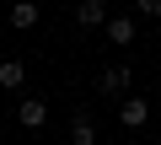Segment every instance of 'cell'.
<instances>
[{
  "label": "cell",
  "instance_id": "cell-7",
  "mask_svg": "<svg viewBox=\"0 0 161 145\" xmlns=\"http://www.w3.org/2000/svg\"><path fill=\"white\" fill-rule=\"evenodd\" d=\"M75 22L80 27H102L108 22V6H102V0H80V6H75Z\"/></svg>",
  "mask_w": 161,
  "mask_h": 145
},
{
  "label": "cell",
  "instance_id": "cell-1",
  "mask_svg": "<svg viewBox=\"0 0 161 145\" xmlns=\"http://www.w3.org/2000/svg\"><path fill=\"white\" fill-rule=\"evenodd\" d=\"M97 92H102L108 102H124V97H129V64H108L102 75H97Z\"/></svg>",
  "mask_w": 161,
  "mask_h": 145
},
{
  "label": "cell",
  "instance_id": "cell-2",
  "mask_svg": "<svg viewBox=\"0 0 161 145\" xmlns=\"http://www.w3.org/2000/svg\"><path fill=\"white\" fill-rule=\"evenodd\" d=\"M145 118H150V102L145 97H124L118 102V124L124 129H145Z\"/></svg>",
  "mask_w": 161,
  "mask_h": 145
},
{
  "label": "cell",
  "instance_id": "cell-8",
  "mask_svg": "<svg viewBox=\"0 0 161 145\" xmlns=\"http://www.w3.org/2000/svg\"><path fill=\"white\" fill-rule=\"evenodd\" d=\"M32 22H38V6H32V0L11 6V27H32Z\"/></svg>",
  "mask_w": 161,
  "mask_h": 145
},
{
  "label": "cell",
  "instance_id": "cell-4",
  "mask_svg": "<svg viewBox=\"0 0 161 145\" xmlns=\"http://www.w3.org/2000/svg\"><path fill=\"white\" fill-rule=\"evenodd\" d=\"M70 145H97V118L92 113H75L70 118Z\"/></svg>",
  "mask_w": 161,
  "mask_h": 145
},
{
  "label": "cell",
  "instance_id": "cell-6",
  "mask_svg": "<svg viewBox=\"0 0 161 145\" xmlns=\"http://www.w3.org/2000/svg\"><path fill=\"white\" fill-rule=\"evenodd\" d=\"M22 81H27L22 59H0V92H22Z\"/></svg>",
  "mask_w": 161,
  "mask_h": 145
},
{
  "label": "cell",
  "instance_id": "cell-5",
  "mask_svg": "<svg viewBox=\"0 0 161 145\" xmlns=\"http://www.w3.org/2000/svg\"><path fill=\"white\" fill-rule=\"evenodd\" d=\"M134 32H140V27H134V16H108V43L129 48V43H134Z\"/></svg>",
  "mask_w": 161,
  "mask_h": 145
},
{
  "label": "cell",
  "instance_id": "cell-3",
  "mask_svg": "<svg viewBox=\"0 0 161 145\" xmlns=\"http://www.w3.org/2000/svg\"><path fill=\"white\" fill-rule=\"evenodd\" d=\"M16 118H22V129H43V124H48V102H38V97H22Z\"/></svg>",
  "mask_w": 161,
  "mask_h": 145
},
{
  "label": "cell",
  "instance_id": "cell-9",
  "mask_svg": "<svg viewBox=\"0 0 161 145\" xmlns=\"http://www.w3.org/2000/svg\"><path fill=\"white\" fill-rule=\"evenodd\" d=\"M134 16H161V0H140V6H134Z\"/></svg>",
  "mask_w": 161,
  "mask_h": 145
}]
</instances>
